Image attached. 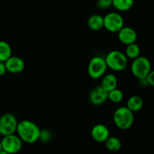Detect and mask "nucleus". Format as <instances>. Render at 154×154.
Here are the masks:
<instances>
[{"mask_svg":"<svg viewBox=\"0 0 154 154\" xmlns=\"http://www.w3.org/2000/svg\"><path fill=\"white\" fill-rule=\"evenodd\" d=\"M16 132L23 142L33 144L38 141L41 129L37 124L28 120L18 122Z\"/></svg>","mask_w":154,"mask_h":154,"instance_id":"1","label":"nucleus"},{"mask_svg":"<svg viewBox=\"0 0 154 154\" xmlns=\"http://www.w3.org/2000/svg\"><path fill=\"white\" fill-rule=\"evenodd\" d=\"M113 120L118 129L127 130L134 123V113L126 106H121L116 109L113 114Z\"/></svg>","mask_w":154,"mask_h":154,"instance_id":"2","label":"nucleus"},{"mask_svg":"<svg viewBox=\"0 0 154 154\" xmlns=\"http://www.w3.org/2000/svg\"><path fill=\"white\" fill-rule=\"evenodd\" d=\"M107 67L114 72H121L128 66V58L122 51H111L105 58Z\"/></svg>","mask_w":154,"mask_h":154,"instance_id":"3","label":"nucleus"},{"mask_svg":"<svg viewBox=\"0 0 154 154\" xmlns=\"http://www.w3.org/2000/svg\"><path fill=\"white\" fill-rule=\"evenodd\" d=\"M151 70V63L145 57H138L133 60L131 65V72L137 79L145 78Z\"/></svg>","mask_w":154,"mask_h":154,"instance_id":"4","label":"nucleus"},{"mask_svg":"<svg viewBox=\"0 0 154 154\" xmlns=\"http://www.w3.org/2000/svg\"><path fill=\"white\" fill-rule=\"evenodd\" d=\"M108 67L105 58L96 56L90 60L88 64L87 72L89 76L93 79H99L105 75Z\"/></svg>","mask_w":154,"mask_h":154,"instance_id":"5","label":"nucleus"},{"mask_svg":"<svg viewBox=\"0 0 154 154\" xmlns=\"http://www.w3.org/2000/svg\"><path fill=\"white\" fill-rule=\"evenodd\" d=\"M104 27L110 32H118L124 26V20L117 12H110L103 17Z\"/></svg>","mask_w":154,"mask_h":154,"instance_id":"6","label":"nucleus"},{"mask_svg":"<svg viewBox=\"0 0 154 154\" xmlns=\"http://www.w3.org/2000/svg\"><path fill=\"white\" fill-rule=\"evenodd\" d=\"M18 121L16 117L10 113H6L0 117V135H11L16 132Z\"/></svg>","mask_w":154,"mask_h":154,"instance_id":"7","label":"nucleus"},{"mask_svg":"<svg viewBox=\"0 0 154 154\" xmlns=\"http://www.w3.org/2000/svg\"><path fill=\"white\" fill-rule=\"evenodd\" d=\"M2 149L9 154H15L20 151L23 147V141L18 135L11 134L5 135L1 140Z\"/></svg>","mask_w":154,"mask_h":154,"instance_id":"8","label":"nucleus"},{"mask_svg":"<svg viewBox=\"0 0 154 154\" xmlns=\"http://www.w3.org/2000/svg\"><path fill=\"white\" fill-rule=\"evenodd\" d=\"M89 100L93 105H101L108 100V92L101 86L94 87L89 94Z\"/></svg>","mask_w":154,"mask_h":154,"instance_id":"9","label":"nucleus"},{"mask_svg":"<svg viewBox=\"0 0 154 154\" xmlns=\"http://www.w3.org/2000/svg\"><path fill=\"white\" fill-rule=\"evenodd\" d=\"M117 34L120 42L125 45L135 43L138 38L136 31L133 28L129 26H123L117 32Z\"/></svg>","mask_w":154,"mask_h":154,"instance_id":"10","label":"nucleus"},{"mask_svg":"<svg viewBox=\"0 0 154 154\" xmlns=\"http://www.w3.org/2000/svg\"><path fill=\"white\" fill-rule=\"evenodd\" d=\"M7 72L12 74H18L22 72L25 69V63L20 57L11 56L5 62Z\"/></svg>","mask_w":154,"mask_h":154,"instance_id":"11","label":"nucleus"},{"mask_svg":"<svg viewBox=\"0 0 154 154\" xmlns=\"http://www.w3.org/2000/svg\"><path fill=\"white\" fill-rule=\"evenodd\" d=\"M91 137L95 141L99 143L105 142V140L110 136L108 128L104 124H96L92 128Z\"/></svg>","mask_w":154,"mask_h":154,"instance_id":"12","label":"nucleus"},{"mask_svg":"<svg viewBox=\"0 0 154 154\" xmlns=\"http://www.w3.org/2000/svg\"><path fill=\"white\" fill-rule=\"evenodd\" d=\"M117 78L114 74H107L105 75L102 78V83H101V87L108 93L114 89L117 88Z\"/></svg>","mask_w":154,"mask_h":154,"instance_id":"13","label":"nucleus"},{"mask_svg":"<svg viewBox=\"0 0 154 154\" xmlns=\"http://www.w3.org/2000/svg\"><path fill=\"white\" fill-rule=\"evenodd\" d=\"M144 106V100L139 96H132L129 98L126 102V108H129L132 112H138L141 111Z\"/></svg>","mask_w":154,"mask_h":154,"instance_id":"14","label":"nucleus"},{"mask_svg":"<svg viewBox=\"0 0 154 154\" xmlns=\"http://www.w3.org/2000/svg\"><path fill=\"white\" fill-rule=\"evenodd\" d=\"M87 26L93 31H99L104 27L103 17L99 14H93L87 20Z\"/></svg>","mask_w":154,"mask_h":154,"instance_id":"15","label":"nucleus"},{"mask_svg":"<svg viewBox=\"0 0 154 154\" xmlns=\"http://www.w3.org/2000/svg\"><path fill=\"white\" fill-rule=\"evenodd\" d=\"M105 147L109 151L117 152L120 150L122 147V143L118 138L114 136H109L105 141Z\"/></svg>","mask_w":154,"mask_h":154,"instance_id":"16","label":"nucleus"},{"mask_svg":"<svg viewBox=\"0 0 154 154\" xmlns=\"http://www.w3.org/2000/svg\"><path fill=\"white\" fill-rule=\"evenodd\" d=\"M134 5V0H112V5L119 11L130 10Z\"/></svg>","mask_w":154,"mask_h":154,"instance_id":"17","label":"nucleus"},{"mask_svg":"<svg viewBox=\"0 0 154 154\" xmlns=\"http://www.w3.org/2000/svg\"><path fill=\"white\" fill-rule=\"evenodd\" d=\"M140 53H141L140 47L135 42L126 45V50H125V55L127 57L128 60L129 59L132 60H135L137 57H139Z\"/></svg>","mask_w":154,"mask_h":154,"instance_id":"18","label":"nucleus"},{"mask_svg":"<svg viewBox=\"0 0 154 154\" xmlns=\"http://www.w3.org/2000/svg\"><path fill=\"white\" fill-rule=\"evenodd\" d=\"M12 56V50L10 45L5 41H0V62L5 63Z\"/></svg>","mask_w":154,"mask_h":154,"instance_id":"19","label":"nucleus"},{"mask_svg":"<svg viewBox=\"0 0 154 154\" xmlns=\"http://www.w3.org/2000/svg\"><path fill=\"white\" fill-rule=\"evenodd\" d=\"M123 97H124V94L123 91L117 88L108 93V99L114 103H120L123 101Z\"/></svg>","mask_w":154,"mask_h":154,"instance_id":"20","label":"nucleus"},{"mask_svg":"<svg viewBox=\"0 0 154 154\" xmlns=\"http://www.w3.org/2000/svg\"><path fill=\"white\" fill-rule=\"evenodd\" d=\"M51 138V133L49 130L48 129H44L42 130L41 129L40 135H39V139L42 142H48Z\"/></svg>","mask_w":154,"mask_h":154,"instance_id":"21","label":"nucleus"},{"mask_svg":"<svg viewBox=\"0 0 154 154\" xmlns=\"http://www.w3.org/2000/svg\"><path fill=\"white\" fill-rule=\"evenodd\" d=\"M97 6L101 9H108L112 6V0H97Z\"/></svg>","mask_w":154,"mask_h":154,"instance_id":"22","label":"nucleus"},{"mask_svg":"<svg viewBox=\"0 0 154 154\" xmlns=\"http://www.w3.org/2000/svg\"><path fill=\"white\" fill-rule=\"evenodd\" d=\"M146 80L147 81V84L150 86H154V72L153 71H150V73L147 75L146 77Z\"/></svg>","mask_w":154,"mask_h":154,"instance_id":"23","label":"nucleus"},{"mask_svg":"<svg viewBox=\"0 0 154 154\" xmlns=\"http://www.w3.org/2000/svg\"><path fill=\"white\" fill-rule=\"evenodd\" d=\"M6 72H7V70H6L5 63L0 62V77L3 76V75H4Z\"/></svg>","mask_w":154,"mask_h":154,"instance_id":"24","label":"nucleus"},{"mask_svg":"<svg viewBox=\"0 0 154 154\" xmlns=\"http://www.w3.org/2000/svg\"><path fill=\"white\" fill-rule=\"evenodd\" d=\"M138 81H139V85L141 86V87H147V86L148 85V84H147V80H146V78L139 79Z\"/></svg>","mask_w":154,"mask_h":154,"instance_id":"25","label":"nucleus"},{"mask_svg":"<svg viewBox=\"0 0 154 154\" xmlns=\"http://www.w3.org/2000/svg\"><path fill=\"white\" fill-rule=\"evenodd\" d=\"M0 154H9V153H7L6 151H5V150H0Z\"/></svg>","mask_w":154,"mask_h":154,"instance_id":"26","label":"nucleus"},{"mask_svg":"<svg viewBox=\"0 0 154 154\" xmlns=\"http://www.w3.org/2000/svg\"><path fill=\"white\" fill-rule=\"evenodd\" d=\"M2 143H1V140H0V150H2Z\"/></svg>","mask_w":154,"mask_h":154,"instance_id":"27","label":"nucleus"}]
</instances>
